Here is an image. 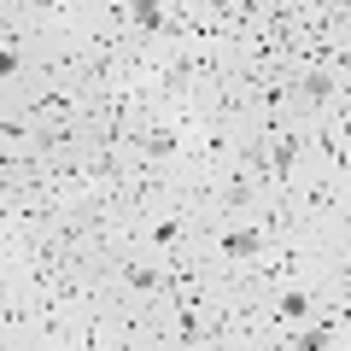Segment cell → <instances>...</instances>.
Returning a JSON list of instances; mask_svg holds the SVG:
<instances>
[{
	"instance_id": "6da1fadb",
	"label": "cell",
	"mask_w": 351,
	"mask_h": 351,
	"mask_svg": "<svg viewBox=\"0 0 351 351\" xmlns=\"http://www.w3.org/2000/svg\"><path fill=\"white\" fill-rule=\"evenodd\" d=\"M263 246V234H258V228H240V234H223V240H217V252H223V258H252V252H258Z\"/></svg>"
}]
</instances>
